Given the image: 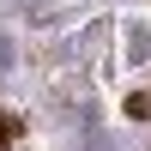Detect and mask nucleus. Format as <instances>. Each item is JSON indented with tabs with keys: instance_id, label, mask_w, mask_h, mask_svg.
I'll use <instances>...</instances> for the list:
<instances>
[{
	"instance_id": "obj_1",
	"label": "nucleus",
	"mask_w": 151,
	"mask_h": 151,
	"mask_svg": "<svg viewBox=\"0 0 151 151\" xmlns=\"http://www.w3.org/2000/svg\"><path fill=\"white\" fill-rule=\"evenodd\" d=\"M127 115H139V121H151V91H133V97H127Z\"/></svg>"
},
{
	"instance_id": "obj_2",
	"label": "nucleus",
	"mask_w": 151,
	"mask_h": 151,
	"mask_svg": "<svg viewBox=\"0 0 151 151\" xmlns=\"http://www.w3.org/2000/svg\"><path fill=\"white\" fill-rule=\"evenodd\" d=\"M0 67H12V42H6V36H0Z\"/></svg>"
},
{
	"instance_id": "obj_3",
	"label": "nucleus",
	"mask_w": 151,
	"mask_h": 151,
	"mask_svg": "<svg viewBox=\"0 0 151 151\" xmlns=\"http://www.w3.org/2000/svg\"><path fill=\"white\" fill-rule=\"evenodd\" d=\"M0 133H12V127H6V121H0Z\"/></svg>"
}]
</instances>
